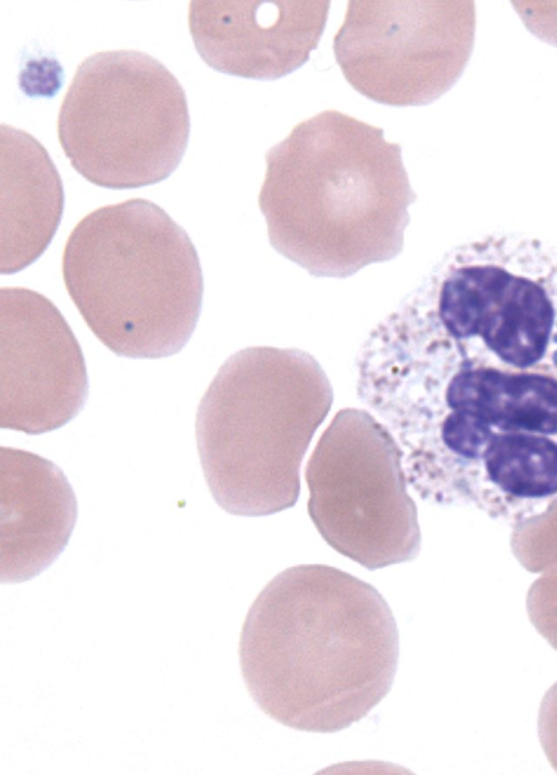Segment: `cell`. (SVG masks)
I'll use <instances>...</instances> for the list:
<instances>
[{"label": "cell", "instance_id": "cell-1", "mask_svg": "<svg viewBox=\"0 0 557 775\" xmlns=\"http://www.w3.org/2000/svg\"><path fill=\"white\" fill-rule=\"evenodd\" d=\"M357 394L422 501L518 521L557 500V359L529 343L399 303L367 339Z\"/></svg>", "mask_w": 557, "mask_h": 775}, {"label": "cell", "instance_id": "cell-2", "mask_svg": "<svg viewBox=\"0 0 557 775\" xmlns=\"http://www.w3.org/2000/svg\"><path fill=\"white\" fill-rule=\"evenodd\" d=\"M238 653L246 687L268 716L296 730L336 733L389 692L398 630L372 585L329 565L304 564L258 594Z\"/></svg>", "mask_w": 557, "mask_h": 775}, {"label": "cell", "instance_id": "cell-3", "mask_svg": "<svg viewBox=\"0 0 557 775\" xmlns=\"http://www.w3.org/2000/svg\"><path fill=\"white\" fill-rule=\"evenodd\" d=\"M259 193L272 247L310 274L346 278L396 257L416 200L401 147L334 109L265 153Z\"/></svg>", "mask_w": 557, "mask_h": 775}, {"label": "cell", "instance_id": "cell-4", "mask_svg": "<svg viewBox=\"0 0 557 775\" xmlns=\"http://www.w3.org/2000/svg\"><path fill=\"white\" fill-rule=\"evenodd\" d=\"M333 402L314 357L297 348H244L220 367L196 414V441L216 504L238 516L295 505L300 466Z\"/></svg>", "mask_w": 557, "mask_h": 775}, {"label": "cell", "instance_id": "cell-5", "mask_svg": "<svg viewBox=\"0 0 557 775\" xmlns=\"http://www.w3.org/2000/svg\"><path fill=\"white\" fill-rule=\"evenodd\" d=\"M62 274L87 327L117 356L175 355L196 329L203 294L197 250L150 200L85 216L65 243Z\"/></svg>", "mask_w": 557, "mask_h": 775}, {"label": "cell", "instance_id": "cell-6", "mask_svg": "<svg viewBox=\"0 0 557 775\" xmlns=\"http://www.w3.org/2000/svg\"><path fill=\"white\" fill-rule=\"evenodd\" d=\"M57 127L77 173L101 187L127 189L175 171L190 122L174 75L153 57L123 49L94 53L78 65Z\"/></svg>", "mask_w": 557, "mask_h": 775}, {"label": "cell", "instance_id": "cell-7", "mask_svg": "<svg viewBox=\"0 0 557 775\" xmlns=\"http://www.w3.org/2000/svg\"><path fill=\"white\" fill-rule=\"evenodd\" d=\"M305 478L308 514L339 554L370 570L418 556L421 532L403 452L368 411L344 408L333 417Z\"/></svg>", "mask_w": 557, "mask_h": 775}, {"label": "cell", "instance_id": "cell-8", "mask_svg": "<svg viewBox=\"0 0 557 775\" xmlns=\"http://www.w3.org/2000/svg\"><path fill=\"white\" fill-rule=\"evenodd\" d=\"M469 0H350L333 39L349 85L387 106H424L449 90L473 49Z\"/></svg>", "mask_w": 557, "mask_h": 775}, {"label": "cell", "instance_id": "cell-9", "mask_svg": "<svg viewBox=\"0 0 557 775\" xmlns=\"http://www.w3.org/2000/svg\"><path fill=\"white\" fill-rule=\"evenodd\" d=\"M88 395L79 343L46 296L0 290V427L27 434L75 418Z\"/></svg>", "mask_w": 557, "mask_h": 775}, {"label": "cell", "instance_id": "cell-10", "mask_svg": "<svg viewBox=\"0 0 557 775\" xmlns=\"http://www.w3.org/2000/svg\"><path fill=\"white\" fill-rule=\"evenodd\" d=\"M326 0H193L188 26L201 59L240 77L276 79L299 69L326 25Z\"/></svg>", "mask_w": 557, "mask_h": 775}, {"label": "cell", "instance_id": "cell-11", "mask_svg": "<svg viewBox=\"0 0 557 775\" xmlns=\"http://www.w3.org/2000/svg\"><path fill=\"white\" fill-rule=\"evenodd\" d=\"M0 579L29 580L63 551L77 517L74 491L49 459L0 447Z\"/></svg>", "mask_w": 557, "mask_h": 775}, {"label": "cell", "instance_id": "cell-12", "mask_svg": "<svg viewBox=\"0 0 557 775\" xmlns=\"http://www.w3.org/2000/svg\"><path fill=\"white\" fill-rule=\"evenodd\" d=\"M0 273H16L49 246L64 192L46 148L27 132L0 126Z\"/></svg>", "mask_w": 557, "mask_h": 775}, {"label": "cell", "instance_id": "cell-13", "mask_svg": "<svg viewBox=\"0 0 557 775\" xmlns=\"http://www.w3.org/2000/svg\"><path fill=\"white\" fill-rule=\"evenodd\" d=\"M527 612L537 632L557 651V568L532 585Z\"/></svg>", "mask_w": 557, "mask_h": 775}, {"label": "cell", "instance_id": "cell-14", "mask_svg": "<svg viewBox=\"0 0 557 775\" xmlns=\"http://www.w3.org/2000/svg\"><path fill=\"white\" fill-rule=\"evenodd\" d=\"M511 3L532 34L557 46V1H512Z\"/></svg>", "mask_w": 557, "mask_h": 775}, {"label": "cell", "instance_id": "cell-15", "mask_svg": "<svg viewBox=\"0 0 557 775\" xmlns=\"http://www.w3.org/2000/svg\"><path fill=\"white\" fill-rule=\"evenodd\" d=\"M537 735L549 764L557 772V681L545 692L540 704Z\"/></svg>", "mask_w": 557, "mask_h": 775}]
</instances>
